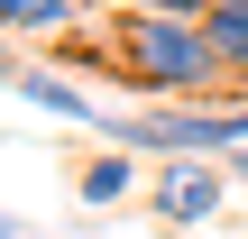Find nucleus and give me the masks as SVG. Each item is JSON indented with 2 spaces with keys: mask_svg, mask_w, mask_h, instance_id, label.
<instances>
[{
  "mask_svg": "<svg viewBox=\"0 0 248 239\" xmlns=\"http://www.w3.org/2000/svg\"><path fill=\"white\" fill-rule=\"evenodd\" d=\"M101 64L129 83V92H156V101H221V55L202 37V18H166V9H129L110 18L101 37Z\"/></svg>",
  "mask_w": 248,
  "mask_h": 239,
  "instance_id": "f257e3e1",
  "label": "nucleus"
},
{
  "mask_svg": "<svg viewBox=\"0 0 248 239\" xmlns=\"http://www.w3.org/2000/svg\"><path fill=\"white\" fill-rule=\"evenodd\" d=\"M92 138L129 157H248V101H138L101 111Z\"/></svg>",
  "mask_w": 248,
  "mask_h": 239,
  "instance_id": "f03ea898",
  "label": "nucleus"
},
{
  "mask_svg": "<svg viewBox=\"0 0 248 239\" xmlns=\"http://www.w3.org/2000/svg\"><path fill=\"white\" fill-rule=\"evenodd\" d=\"M221 193H230V166H221V157H166L156 184H147V203H156L166 230H202V221L221 212Z\"/></svg>",
  "mask_w": 248,
  "mask_h": 239,
  "instance_id": "7ed1b4c3",
  "label": "nucleus"
},
{
  "mask_svg": "<svg viewBox=\"0 0 248 239\" xmlns=\"http://www.w3.org/2000/svg\"><path fill=\"white\" fill-rule=\"evenodd\" d=\"M9 92L28 101V111H46V120H83V129H101V101L92 92H74L64 74H46V64H18L9 74Z\"/></svg>",
  "mask_w": 248,
  "mask_h": 239,
  "instance_id": "20e7f679",
  "label": "nucleus"
},
{
  "mask_svg": "<svg viewBox=\"0 0 248 239\" xmlns=\"http://www.w3.org/2000/svg\"><path fill=\"white\" fill-rule=\"evenodd\" d=\"M202 37H212V55H221V83L248 101V0H212Z\"/></svg>",
  "mask_w": 248,
  "mask_h": 239,
  "instance_id": "39448f33",
  "label": "nucleus"
},
{
  "mask_svg": "<svg viewBox=\"0 0 248 239\" xmlns=\"http://www.w3.org/2000/svg\"><path fill=\"white\" fill-rule=\"evenodd\" d=\"M92 0H0V37H74Z\"/></svg>",
  "mask_w": 248,
  "mask_h": 239,
  "instance_id": "423d86ee",
  "label": "nucleus"
},
{
  "mask_svg": "<svg viewBox=\"0 0 248 239\" xmlns=\"http://www.w3.org/2000/svg\"><path fill=\"white\" fill-rule=\"evenodd\" d=\"M129 184H138V166H129V147H101V157H92V166L74 175V193H83L92 212H101V203H129Z\"/></svg>",
  "mask_w": 248,
  "mask_h": 239,
  "instance_id": "0eeeda50",
  "label": "nucleus"
},
{
  "mask_svg": "<svg viewBox=\"0 0 248 239\" xmlns=\"http://www.w3.org/2000/svg\"><path fill=\"white\" fill-rule=\"evenodd\" d=\"M129 9H166V18H212V0H129Z\"/></svg>",
  "mask_w": 248,
  "mask_h": 239,
  "instance_id": "6e6552de",
  "label": "nucleus"
},
{
  "mask_svg": "<svg viewBox=\"0 0 248 239\" xmlns=\"http://www.w3.org/2000/svg\"><path fill=\"white\" fill-rule=\"evenodd\" d=\"M0 239H28V230H18V221H9V212H0Z\"/></svg>",
  "mask_w": 248,
  "mask_h": 239,
  "instance_id": "1a4fd4ad",
  "label": "nucleus"
},
{
  "mask_svg": "<svg viewBox=\"0 0 248 239\" xmlns=\"http://www.w3.org/2000/svg\"><path fill=\"white\" fill-rule=\"evenodd\" d=\"M239 239H248V230H239Z\"/></svg>",
  "mask_w": 248,
  "mask_h": 239,
  "instance_id": "9d476101",
  "label": "nucleus"
}]
</instances>
